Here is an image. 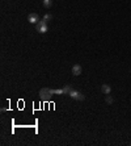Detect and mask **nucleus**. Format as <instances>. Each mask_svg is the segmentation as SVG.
Returning a JSON list of instances; mask_svg holds the SVG:
<instances>
[{
    "instance_id": "nucleus-5",
    "label": "nucleus",
    "mask_w": 131,
    "mask_h": 146,
    "mask_svg": "<svg viewBox=\"0 0 131 146\" xmlns=\"http://www.w3.org/2000/svg\"><path fill=\"white\" fill-rule=\"evenodd\" d=\"M81 71H83V68H81V66H80V65H73V66H72V74H73L75 76L80 75V74H81Z\"/></svg>"
},
{
    "instance_id": "nucleus-7",
    "label": "nucleus",
    "mask_w": 131,
    "mask_h": 146,
    "mask_svg": "<svg viewBox=\"0 0 131 146\" xmlns=\"http://www.w3.org/2000/svg\"><path fill=\"white\" fill-rule=\"evenodd\" d=\"M42 3H43L45 8H50V7L52 5V0H42Z\"/></svg>"
},
{
    "instance_id": "nucleus-4",
    "label": "nucleus",
    "mask_w": 131,
    "mask_h": 146,
    "mask_svg": "<svg viewBox=\"0 0 131 146\" xmlns=\"http://www.w3.org/2000/svg\"><path fill=\"white\" fill-rule=\"evenodd\" d=\"M28 20H29V22H32V24H37V22L40 21V17H38L37 13H30L28 16Z\"/></svg>"
},
{
    "instance_id": "nucleus-2",
    "label": "nucleus",
    "mask_w": 131,
    "mask_h": 146,
    "mask_svg": "<svg viewBox=\"0 0 131 146\" xmlns=\"http://www.w3.org/2000/svg\"><path fill=\"white\" fill-rule=\"evenodd\" d=\"M68 96H71L72 99H75V100H84V99H85V96H84L81 92H79V91H76V90H71L70 92H68Z\"/></svg>"
},
{
    "instance_id": "nucleus-1",
    "label": "nucleus",
    "mask_w": 131,
    "mask_h": 146,
    "mask_svg": "<svg viewBox=\"0 0 131 146\" xmlns=\"http://www.w3.org/2000/svg\"><path fill=\"white\" fill-rule=\"evenodd\" d=\"M35 28H37V32H40L42 34H45L46 32L49 30V26H47V21H46L45 19H42L41 21H38L35 24Z\"/></svg>"
},
{
    "instance_id": "nucleus-9",
    "label": "nucleus",
    "mask_w": 131,
    "mask_h": 146,
    "mask_svg": "<svg viewBox=\"0 0 131 146\" xmlns=\"http://www.w3.org/2000/svg\"><path fill=\"white\" fill-rule=\"evenodd\" d=\"M43 19H45L46 21H50V20L52 19V16H51V14H50V13H47V14H45V17H43Z\"/></svg>"
},
{
    "instance_id": "nucleus-8",
    "label": "nucleus",
    "mask_w": 131,
    "mask_h": 146,
    "mask_svg": "<svg viewBox=\"0 0 131 146\" xmlns=\"http://www.w3.org/2000/svg\"><path fill=\"white\" fill-rule=\"evenodd\" d=\"M105 101H106L107 104H113V103H114V99H113L110 95H107V96H106V100H105Z\"/></svg>"
},
{
    "instance_id": "nucleus-3",
    "label": "nucleus",
    "mask_w": 131,
    "mask_h": 146,
    "mask_svg": "<svg viewBox=\"0 0 131 146\" xmlns=\"http://www.w3.org/2000/svg\"><path fill=\"white\" fill-rule=\"evenodd\" d=\"M40 96L43 99V100H47V99L51 96V88H42L40 91Z\"/></svg>"
},
{
    "instance_id": "nucleus-6",
    "label": "nucleus",
    "mask_w": 131,
    "mask_h": 146,
    "mask_svg": "<svg viewBox=\"0 0 131 146\" xmlns=\"http://www.w3.org/2000/svg\"><path fill=\"white\" fill-rule=\"evenodd\" d=\"M101 91H102V94L109 95L110 92H111V87L109 86V84H102V86H101Z\"/></svg>"
}]
</instances>
